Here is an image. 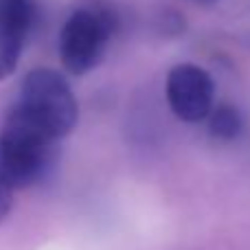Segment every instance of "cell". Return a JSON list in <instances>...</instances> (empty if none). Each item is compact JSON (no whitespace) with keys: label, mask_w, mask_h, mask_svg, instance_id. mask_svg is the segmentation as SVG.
I'll return each mask as SVG.
<instances>
[{"label":"cell","mask_w":250,"mask_h":250,"mask_svg":"<svg viewBox=\"0 0 250 250\" xmlns=\"http://www.w3.org/2000/svg\"><path fill=\"white\" fill-rule=\"evenodd\" d=\"M11 207H13V189L0 178V222L9 215Z\"/></svg>","instance_id":"cell-7"},{"label":"cell","mask_w":250,"mask_h":250,"mask_svg":"<svg viewBox=\"0 0 250 250\" xmlns=\"http://www.w3.org/2000/svg\"><path fill=\"white\" fill-rule=\"evenodd\" d=\"M114 31V18L101 7H82L60 33V62L66 73L83 77L101 64Z\"/></svg>","instance_id":"cell-3"},{"label":"cell","mask_w":250,"mask_h":250,"mask_svg":"<svg viewBox=\"0 0 250 250\" xmlns=\"http://www.w3.org/2000/svg\"><path fill=\"white\" fill-rule=\"evenodd\" d=\"M53 141H62L79 121V105L64 75L51 68H35L24 75L20 95L7 110Z\"/></svg>","instance_id":"cell-1"},{"label":"cell","mask_w":250,"mask_h":250,"mask_svg":"<svg viewBox=\"0 0 250 250\" xmlns=\"http://www.w3.org/2000/svg\"><path fill=\"white\" fill-rule=\"evenodd\" d=\"M189 2H193V4H198V7H211V4H215V2H220V0H189Z\"/></svg>","instance_id":"cell-8"},{"label":"cell","mask_w":250,"mask_h":250,"mask_svg":"<svg viewBox=\"0 0 250 250\" xmlns=\"http://www.w3.org/2000/svg\"><path fill=\"white\" fill-rule=\"evenodd\" d=\"M33 22V0H0V82L9 79L18 68Z\"/></svg>","instance_id":"cell-5"},{"label":"cell","mask_w":250,"mask_h":250,"mask_svg":"<svg viewBox=\"0 0 250 250\" xmlns=\"http://www.w3.org/2000/svg\"><path fill=\"white\" fill-rule=\"evenodd\" d=\"M60 160V141L20 119L4 114L0 125V178L11 189H29L44 182Z\"/></svg>","instance_id":"cell-2"},{"label":"cell","mask_w":250,"mask_h":250,"mask_svg":"<svg viewBox=\"0 0 250 250\" xmlns=\"http://www.w3.org/2000/svg\"><path fill=\"white\" fill-rule=\"evenodd\" d=\"M165 95L171 112L185 123L207 121L215 104V82L198 64H178L167 73Z\"/></svg>","instance_id":"cell-4"},{"label":"cell","mask_w":250,"mask_h":250,"mask_svg":"<svg viewBox=\"0 0 250 250\" xmlns=\"http://www.w3.org/2000/svg\"><path fill=\"white\" fill-rule=\"evenodd\" d=\"M207 121H208V132H211V136L220 138V141H233L244 129L242 112L230 104L213 108L211 117H208Z\"/></svg>","instance_id":"cell-6"}]
</instances>
